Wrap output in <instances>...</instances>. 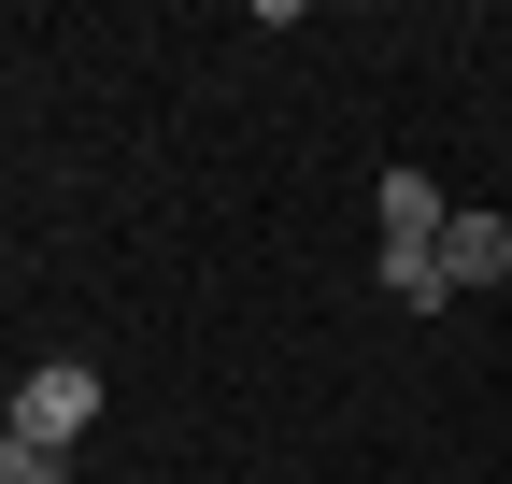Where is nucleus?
Returning a JSON list of instances; mask_svg holds the SVG:
<instances>
[{
    "label": "nucleus",
    "mask_w": 512,
    "mask_h": 484,
    "mask_svg": "<svg viewBox=\"0 0 512 484\" xmlns=\"http://www.w3.org/2000/svg\"><path fill=\"white\" fill-rule=\"evenodd\" d=\"M441 228H456V200H441L427 171H384V299H413V314L456 299L441 285Z\"/></svg>",
    "instance_id": "1"
},
{
    "label": "nucleus",
    "mask_w": 512,
    "mask_h": 484,
    "mask_svg": "<svg viewBox=\"0 0 512 484\" xmlns=\"http://www.w3.org/2000/svg\"><path fill=\"white\" fill-rule=\"evenodd\" d=\"M86 413H100V371H86V356H43V371L15 385V428H0V442H43V456H72V442H86Z\"/></svg>",
    "instance_id": "2"
},
{
    "label": "nucleus",
    "mask_w": 512,
    "mask_h": 484,
    "mask_svg": "<svg viewBox=\"0 0 512 484\" xmlns=\"http://www.w3.org/2000/svg\"><path fill=\"white\" fill-rule=\"evenodd\" d=\"M498 271H512V214L456 200V228H441V285H498Z\"/></svg>",
    "instance_id": "3"
},
{
    "label": "nucleus",
    "mask_w": 512,
    "mask_h": 484,
    "mask_svg": "<svg viewBox=\"0 0 512 484\" xmlns=\"http://www.w3.org/2000/svg\"><path fill=\"white\" fill-rule=\"evenodd\" d=\"M0 484H72V456H43V442H0Z\"/></svg>",
    "instance_id": "4"
}]
</instances>
